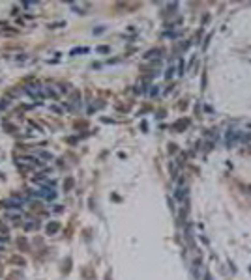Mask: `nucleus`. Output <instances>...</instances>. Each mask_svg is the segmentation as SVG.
I'll return each instance as SVG.
<instances>
[{
	"label": "nucleus",
	"mask_w": 251,
	"mask_h": 280,
	"mask_svg": "<svg viewBox=\"0 0 251 280\" xmlns=\"http://www.w3.org/2000/svg\"><path fill=\"white\" fill-rule=\"evenodd\" d=\"M238 138H240V131H231L229 137H227V144H229V146H234V144L238 142Z\"/></svg>",
	"instance_id": "1"
},
{
	"label": "nucleus",
	"mask_w": 251,
	"mask_h": 280,
	"mask_svg": "<svg viewBox=\"0 0 251 280\" xmlns=\"http://www.w3.org/2000/svg\"><path fill=\"white\" fill-rule=\"evenodd\" d=\"M58 228H60V226H58L56 222H49V224H47V234H56Z\"/></svg>",
	"instance_id": "2"
},
{
	"label": "nucleus",
	"mask_w": 251,
	"mask_h": 280,
	"mask_svg": "<svg viewBox=\"0 0 251 280\" xmlns=\"http://www.w3.org/2000/svg\"><path fill=\"white\" fill-rule=\"evenodd\" d=\"M38 157L47 159V161H53V153H49V151H38Z\"/></svg>",
	"instance_id": "3"
},
{
	"label": "nucleus",
	"mask_w": 251,
	"mask_h": 280,
	"mask_svg": "<svg viewBox=\"0 0 251 280\" xmlns=\"http://www.w3.org/2000/svg\"><path fill=\"white\" fill-rule=\"evenodd\" d=\"M71 187H73V178H68V179L64 181V189H66V190H69Z\"/></svg>",
	"instance_id": "4"
},
{
	"label": "nucleus",
	"mask_w": 251,
	"mask_h": 280,
	"mask_svg": "<svg viewBox=\"0 0 251 280\" xmlns=\"http://www.w3.org/2000/svg\"><path fill=\"white\" fill-rule=\"evenodd\" d=\"M154 54H159V51H148V52L144 54V58L150 60V58H154Z\"/></svg>",
	"instance_id": "5"
},
{
	"label": "nucleus",
	"mask_w": 251,
	"mask_h": 280,
	"mask_svg": "<svg viewBox=\"0 0 251 280\" xmlns=\"http://www.w3.org/2000/svg\"><path fill=\"white\" fill-rule=\"evenodd\" d=\"M11 261H13V263H21V265H25V260H23V258H19V256H13V258H11Z\"/></svg>",
	"instance_id": "6"
},
{
	"label": "nucleus",
	"mask_w": 251,
	"mask_h": 280,
	"mask_svg": "<svg viewBox=\"0 0 251 280\" xmlns=\"http://www.w3.org/2000/svg\"><path fill=\"white\" fill-rule=\"evenodd\" d=\"M178 75H184V60H180L178 63Z\"/></svg>",
	"instance_id": "7"
},
{
	"label": "nucleus",
	"mask_w": 251,
	"mask_h": 280,
	"mask_svg": "<svg viewBox=\"0 0 251 280\" xmlns=\"http://www.w3.org/2000/svg\"><path fill=\"white\" fill-rule=\"evenodd\" d=\"M79 52H88V49H86V47H83V49H73V51H71V54H79Z\"/></svg>",
	"instance_id": "8"
},
{
	"label": "nucleus",
	"mask_w": 251,
	"mask_h": 280,
	"mask_svg": "<svg viewBox=\"0 0 251 280\" xmlns=\"http://www.w3.org/2000/svg\"><path fill=\"white\" fill-rule=\"evenodd\" d=\"M172 71H174L172 67H169V69H167V73H165V77H167V78H171V77H172Z\"/></svg>",
	"instance_id": "9"
},
{
	"label": "nucleus",
	"mask_w": 251,
	"mask_h": 280,
	"mask_svg": "<svg viewBox=\"0 0 251 280\" xmlns=\"http://www.w3.org/2000/svg\"><path fill=\"white\" fill-rule=\"evenodd\" d=\"M19 246H23V249H26V241H25V239H19Z\"/></svg>",
	"instance_id": "10"
},
{
	"label": "nucleus",
	"mask_w": 251,
	"mask_h": 280,
	"mask_svg": "<svg viewBox=\"0 0 251 280\" xmlns=\"http://www.w3.org/2000/svg\"><path fill=\"white\" fill-rule=\"evenodd\" d=\"M98 51H99V52H109V47H99Z\"/></svg>",
	"instance_id": "11"
},
{
	"label": "nucleus",
	"mask_w": 251,
	"mask_h": 280,
	"mask_svg": "<svg viewBox=\"0 0 251 280\" xmlns=\"http://www.w3.org/2000/svg\"><path fill=\"white\" fill-rule=\"evenodd\" d=\"M244 142H251V134H246V137H244Z\"/></svg>",
	"instance_id": "12"
},
{
	"label": "nucleus",
	"mask_w": 251,
	"mask_h": 280,
	"mask_svg": "<svg viewBox=\"0 0 251 280\" xmlns=\"http://www.w3.org/2000/svg\"><path fill=\"white\" fill-rule=\"evenodd\" d=\"M249 127H251V123H249Z\"/></svg>",
	"instance_id": "13"
}]
</instances>
